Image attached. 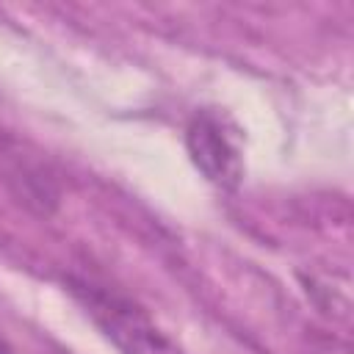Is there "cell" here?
<instances>
[{
    "label": "cell",
    "mask_w": 354,
    "mask_h": 354,
    "mask_svg": "<svg viewBox=\"0 0 354 354\" xmlns=\"http://www.w3.org/2000/svg\"><path fill=\"white\" fill-rule=\"evenodd\" d=\"M194 169L216 188L232 191L243 180V141L238 124L218 108H196L185 124Z\"/></svg>",
    "instance_id": "6da1fadb"
},
{
    "label": "cell",
    "mask_w": 354,
    "mask_h": 354,
    "mask_svg": "<svg viewBox=\"0 0 354 354\" xmlns=\"http://www.w3.org/2000/svg\"><path fill=\"white\" fill-rule=\"evenodd\" d=\"M0 354H14V351H11V346H8L6 340H0Z\"/></svg>",
    "instance_id": "7a4b0ae2"
}]
</instances>
